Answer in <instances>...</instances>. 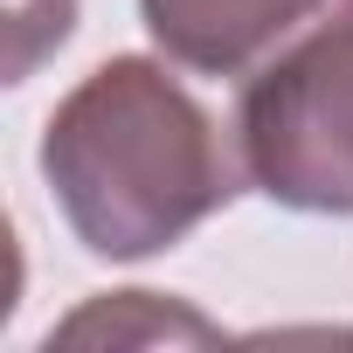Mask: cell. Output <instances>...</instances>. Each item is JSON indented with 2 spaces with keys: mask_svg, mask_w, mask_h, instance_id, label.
I'll return each instance as SVG.
<instances>
[{
  "mask_svg": "<svg viewBox=\"0 0 353 353\" xmlns=\"http://www.w3.org/2000/svg\"><path fill=\"white\" fill-rule=\"evenodd\" d=\"M42 181L90 256L173 250L236 194L215 118L145 56L97 63L42 132Z\"/></svg>",
  "mask_w": 353,
  "mask_h": 353,
  "instance_id": "6da1fadb",
  "label": "cell"
},
{
  "mask_svg": "<svg viewBox=\"0 0 353 353\" xmlns=\"http://www.w3.org/2000/svg\"><path fill=\"white\" fill-rule=\"evenodd\" d=\"M236 145L270 201L298 215H353V0L243 83Z\"/></svg>",
  "mask_w": 353,
  "mask_h": 353,
  "instance_id": "7a4b0ae2",
  "label": "cell"
},
{
  "mask_svg": "<svg viewBox=\"0 0 353 353\" xmlns=\"http://www.w3.org/2000/svg\"><path fill=\"white\" fill-rule=\"evenodd\" d=\"M319 8L325 0H139L145 35L173 63L208 70V77H236Z\"/></svg>",
  "mask_w": 353,
  "mask_h": 353,
  "instance_id": "3957f363",
  "label": "cell"
},
{
  "mask_svg": "<svg viewBox=\"0 0 353 353\" xmlns=\"http://www.w3.org/2000/svg\"><path fill=\"white\" fill-rule=\"evenodd\" d=\"M118 346V339H215V325L201 312H181V305H159L152 291H111V298H90L77 319H63L49 332V346Z\"/></svg>",
  "mask_w": 353,
  "mask_h": 353,
  "instance_id": "277c9868",
  "label": "cell"
}]
</instances>
